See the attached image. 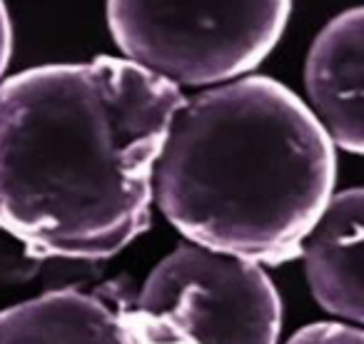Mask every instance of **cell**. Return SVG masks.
<instances>
[{
	"label": "cell",
	"instance_id": "1",
	"mask_svg": "<svg viewBox=\"0 0 364 344\" xmlns=\"http://www.w3.org/2000/svg\"><path fill=\"white\" fill-rule=\"evenodd\" d=\"M182 100L120 58L0 80V227L58 257L125 249L150 227L152 167Z\"/></svg>",
	"mask_w": 364,
	"mask_h": 344
},
{
	"label": "cell",
	"instance_id": "2",
	"mask_svg": "<svg viewBox=\"0 0 364 344\" xmlns=\"http://www.w3.org/2000/svg\"><path fill=\"white\" fill-rule=\"evenodd\" d=\"M334 145L272 77L242 75L182 100L152 167V203L193 244L279 264L332 198Z\"/></svg>",
	"mask_w": 364,
	"mask_h": 344
},
{
	"label": "cell",
	"instance_id": "3",
	"mask_svg": "<svg viewBox=\"0 0 364 344\" xmlns=\"http://www.w3.org/2000/svg\"><path fill=\"white\" fill-rule=\"evenodd\" d=\"M292 0H107V28L137 68L172 85L247 75L282 38Z\"/></svg>",
	"mask_w": 364,
	"mask_h": 344
},
{
	"label": "cell",
	"instance_id": "4",
	"mask_svg": "<svg viewBox=\"0 0 364 344\" xmlns=\"http://www.w3.org/2000/svg\"><path fill=\"white\" fill-rule=\"evenodd\" d=\"M132 344H277L282 302L259 264L182 244L122 307Z\"/></svg>",
	"mask_w": 364,
	"mask_h": 344
},
{
	"label": "cell",
	"instance_id": "5",
	"mask_svg": "<svg viewBox=\"0 0 364 344\" xmlns=\"http://www.w3.org/2000/svg\"><path fill=\"white\" fill-rule=\"evenodd\" d=\"M362 8L334 16L319 31L304 65L309 110L322 130L342 150L359 155L362 130Z\"/></svg>",
	"mask_w": 364,
	"mask_h": 344
},
{
	"label": "cell",
	"instance_id": "6",
	"mask_svg": "<svg viewBox=\"0 0 364 344\" xmlns=\"http://www.w3.org/2000/svg\"><path fill=\"white\" fill-rule=\"evenodd\" d=\"M362 208L359 188L329 198L304 237V272L319 307L349 324H362Z\"/></svg>",
	"mask_w": 364,
	"mask_h": 344
},
{
	"label": "cell",
	"instance_id": "7",
	"mask_svg": "<svg viewBox=\"0 0 364 344\" xmlns=\"http://www.w3.org/2000/svg\"><path fill=\"white\" fill-rule=\"evenodd\" d=\"M0 344H132V339L122 304L58 289L3 309Z\"/></svg>",
	"mask_w": 364,
	"mask_h": 344
},
{
	"label": "cell",
	"instance_id": "8",
	"mask_svg": "<svg viewBox=\"0 0 364 344\" xmlns=\"http://www.w3.org/2000/svg\"><path fill=\"white\" fill-rule=\"evenodd\" d=\"M287 344H364V337L357 324L314 322L289 337Z\"/></svg>",
	"mask_w": 364,
	"mask_h": 344
},
{
	"label": "cell",
	"instance_id": "9",
	"mask_svg": "<svg viewBox=\"0 0 364 344\" xmlns=\"http://www.w3.org/2000/svg\"><path fill=\"white\" fill-rule=\"evenodd\" d=\"M11 55H13V23L6 0H0V80L6 75Z\"/></svg>",
	"mask_w": 364,
	"mask_h": 344
}]
</instances>
